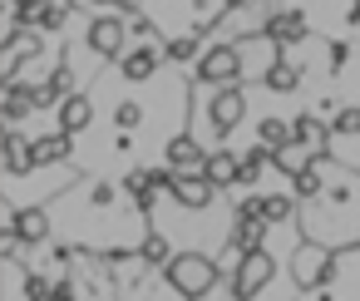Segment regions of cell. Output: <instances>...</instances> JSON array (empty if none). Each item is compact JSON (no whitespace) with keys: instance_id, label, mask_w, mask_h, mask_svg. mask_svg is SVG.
<instances>
[{"instance_id":"1","label":"cell","mask_w":360,"mask_h":301,"mask_svg":"<svg viewBox=\"0 0 360 301\" xmlns=\"http://www.w3.org/2000/svg\"><path fill=\"white\" fill-rule=\"evenodd\" d=\"M163 281H168L183 301H198V296H207V291L222 281V267H217L207 252H178V257L163 267Z\"/></svg>"},{"instance_id":"2","label":"cell","mask_w":360,"mask_h":301,"mask_svg":"<svg viewBox=\"0 0 360 301\" xmlns=\"http://www.w3.org/2000/svg\"><path fill=\"white\" fill-rule=\"evenodd\" d=\"M340 267H345V257L330 252V247H321V242H301V247L291 252V281H296V291H321V286H330Z\"/></svg>"},{"instance_id":"3","label":"cell","mask_w":360,"mask_h":301,"mask_svg":"<svg viewBox=\"0 0 360 301\" xmlns=\"http://www.w3.org/2000/svg\"><path fill=\"white\" fill-rule=\"evenodd\" d=\"M276 271H281V262H276V252H271V247L247 252V257L237 262V271L227 276V296H232V301H252L262 286H271V281H276Z\"/></svg>"},{"instance_id":"4","label":"cell","mask_w":360,"mask_h":301,"mask_svg":"<svg viewBox=\"0 0 360 301\" xmlns=\"http://www.w3.org/2000/svg\"><path fill=\"white\" fill-rule=\"evenodd\" d=\"M198 84H212V89H227L237 79H247V60H242V45H212L202 60H198Z\"/></svg>"},{"instance_id":"5","label":"cell","mask_w":360,"mask_h":301,"mask_svg":"<svg viewBox=\"0 0 360 301\" xmlns=\"http://www.w3.org/2000/svg\"><path fill=\"white\" fill-rule=\"evenodd\" d=\"M242 114H247V94H242L237 84L217 89V94H212V104H207V129H212V139H217V143H227V139H232V129L242 124Z\"/></svg>"},{"instance_id":"6","label":"cell","mask_w":360,"mask_h":301,"mask_svg":"<svg viewBox=\"0 0 360 301\" xmlns=\"http://www.w3.org/2000/svg\"><path fill=\"white\" fill-rule=\"evenodd\" d=\"M129 20L124 15H94L89 20V50L99 55V60H114V55H124V45H129Z\"/></svg>"},{"instance_id":"7","label":"cell","mask_w":360,"mask_h":301,"mask_svg":"<svg viewBox=\"0 0 360 301\" xmlns=\"http://www.w3.org/2000/svg\"><path fill=\"white\" fill-rule=\"evenodd\" d=\"M163 163H168L173 173H202V168H207V148L198 143V134H173V139L163 143Z\"/></svg>"},{"instance_id":"8","label":"cell","mask_w":360,"mask_h":301,"mask_svg":"<svg viewBox=\"0 0 360 301\" xmlns=\"http://www.w3.org/2000/svg\"><path fill=\"white\" fill-rule=\"evenodd\" d=\"M168 193H173V203H178L183 212H207V207L217 203V188H212L202 173H178Z\"/></svg>"},{"instance_id":"9","label":"cell","mask_w":360,"mask_h":301,"mask_svg":"<svg viewBox=\"0 0 360 301\" xmlns=\"http://www.w3.org/2000/svg\"><path fill=\"white\" fill-rule=\"evenodd\" d=\"M163 50L158 45H139V50H129V55H119V79H129V84H148L158 70H163Z\"/></svg>"},{"instance_id":"10","label":"cell","mask_w":360,"mask_h":301,"mask_svg":"<svg viewBox=\"0 0 360 301\" xmlns=\"http://www.w3.org/2000/svg\"><path fill=\"white\" fill-rule=\"evenodd\" d=\"M6 232H15L25 247H40V242L50 237V217H45L40 207H25V212L6 207Z\"/></svg>"},{"instance_id":"11","label":"cell","mask_w":360,"mask_h":301,"mask_svg":"<svg viewBox=\"0 0 360 301\" xmlns=\"http://www.w3.org/2000/svg\"><path fill=\"white\" fill-rule=\"evenodd\" d=\"M266 40H271L276 50L301 45V40H306V20H301V11H271V20H266Z\"/></svg>"},{"instance_id":"12","label":"cell","mask_w":360,"mask_h":301,"mask_svg":"<svg viewBox=\"0 0 360 301\" xmlns=\"http://www.w3.org/2000/svg\"><path fill=\"white\" fill-rule=\"evenodd\" d=\"M89 124H94V104H89V94H70V99H60V134H89Z\"/></svg>"},{"instance_id":"13","label":"cell","mask_w":360,"mask_h":301,"mask_svg":"<svg viewBox=\"0 0 360 301\" xmlns=\"http://www.w3.org/2000/svg\"><path fill=\"white\" fill-rule=\"evenodd\" d=\"M237 173H242V153H227V148H212V153H207L202 178H207L217 193H227V188L237 183Z\"/></svg>"},{"instance_id":"14","label":"cell","mask_w":360,"mask_h":301,"mask_svg":"<svg viewBox=\"0 0 360 301\" xmlns=\"http://www.w3.org/2000/svg\"><path fill=\"white\" fill-rule=\"evenodd\" d=\"M326 183H330V158H316L311 168H301V173L291 178V198H301V203H316V198L326 193Z\"/></svg>"},{"instance_id":"15","label":"cell","mask_w":360,"mask_h":301,"mask_svg":"<svg viewBox=\"0 0 360 301\" xmlns=\"http://www.w3.org/2000/svg\"><path fill=\"white\" fill-rule=\"evenodd\" d=\"M173 65H193V60H202L207 50H202V30H178L173 40H168V50H163Z\"/></svg>"},{"instance_id":"16","label":"cell","mask_w":360,"mask_h":301,"mask_svg":"<svg viewBox=\"0 0 360 301\" xmlns=\"http://www.w3.org/2000/svg\"><path fill=\"white\" fill-rule=\"evenodd\" d=\"M6 173H11V178L35 173V153H30V143H25L15 129H6Z\"/></svg>"},{"instance_id":"17","label":"cell","mask_w":360,"mask_h":301,"mask_svg":"<svg viewBox=\"0 0 360 301\" xmlns=\"http://www.w3.org/2000/svg\"><path fill=\"white\" fill-rule=\"evenodd\" d=\"M30 153H35V168H60V163H65V153H70V134L35 139V143H30Z\"/></svg>"},{"instance_id":"18","label":"cell","mask_w":360,"mask_h":301,"mask_svg":"<svg viewBox=\"0 0 360 301\" xmlns=\"http://www.w3.org/2000/svg\"><path fill=\"white\" fill-rule=\"evenodd\" d=\"M311 163H316V153H311L306 143H296V139H291L286 148H276V153H271V168H281L286 178H296V173H301V168H311Z\"/></svg>"},{"instance_id":"19","label":"cell","mask_w":360,"mask_h":301,"mask_svg":"<svg viewBox=\"0 0 360 301\" xmlns=\"http://www.w3.org/2000/svg\"><path fill=\"white\" fill-rule=\"evenodd\" d=\"M262 84H266V89H271V94H291V89H296V84H301V65H296V60H286V55H281V60H276V65H271V75H266V79H262Z\"/></svg>"},{"instance_id":"20","label":"cell","mask_w":360,"mask_h":301,"mask_svg":"<svg viewBox=\"0 0 360 301\" xmlns=\"http://www.w3.org/2000/svg\"><path fill=\"white\" fill-rule=\"evenodd\" d=\"M257 143H266L271 153H276V148H286V143H291V124H286L281 114H266V119L257 124Z\"/></svg>"},{"instance_id":"21","label":"cell","mask_w":360,"mask_h":301,"mask_svg":"<svg viewBox=\"0 0 360 301\" xmlns=\"http://www.w3.org/2000/svg\"><path fill=\"white\" fill-rule=\"evenodd\" d=\"M173 257H178V252L168 247V237H163V232H148V237L139 242V262H148L153 271H158V267H168Z\"/></svg>"},{"instance_id":"22","label":"cell","mask_w":360,"mask_h":301,"mask_svg":"<svg viewBox=\"0 0 360 301\" xmlns=\"http://www.w3.org/2000/svg\"><path fill=\"white\" fill-rule=\"evenodd\" d=\"M143 119H148V104H143V99H119V104H114V129H119V134H134Z\"/></svg>"},{"instance_id":"23","label":"cell","mask_w":360,"mask_h":301,"mask_svg":"<svg viewBox=\"0 0 360 301\" xmlns=\"http://www.w3.org/2000/svg\"><path fill=\"white\" fill-rule=\"evenodd\" d=\"M257 212H262L266 222H291L296 203H291L286 193H262V198H257Z\"/></svg>"},{"instance_id":"24","label":"cell","mask_w":360,"mask_h":301,"mask_svg":"<svg viewBox=\"0 0 360 301\" xmlns=\"http://www.w3.org/2000/svg\"><path fill=\"white\" fill-rule=\"evenodd\" d=\"M266 163H271V148H266V143H257V148H247V153H242V173H237V183H242V188H247V183H257Z\"/></svg>"},{"instance_id":"25","label":"cell","mask_w":360,"mask_h":301,"mask_svg":"<svg viewBox=\"0 0 360 301\" xmlns=\"http://www.w3.org/2000/svg\"><path fill=\"white\" fill-rule=\"evenodd\" d=\"M360 134V109L355 104H340L335 119H330V139H355Z\"/></svg>"},{"instance_id":"26","label":"cell","mask_w":360,"mask_h":301,"mask_svg":"<svg viewBox=\"0 0 360 301\" xmlns=\"http://www.w3.org/2000/svg\"><path fill=\"white\" fill-rule=\"evenodd\" d=\"M60 25H65V6H45L35 20V30H60Z\"/></svg>"},{"instance_id":"27","label":"cell","mask_w":360,"mask_h":301,"mask_svg":"<svg viewBox=\"0 0 360 301\" xmlns=\"http://www.w3.org/2000/svg\"><path fill=\"white\" fill-rule=\"evenodd\" d=\"M350 60V40H330V75H340Z\"/></svg>"},{"instance_id":"28","label":"cell","mask_w":360,"mask_h":301,"mask_svg":"<svg viewBox=\"0 0 360 301\" xmlns=\"http://www.w3.org/2000/svg\"><path fill=\"white\" fill-rule=\"evenodd\" d=\"M50 301H79V291H75V276H60V281L50 286Z\"/></svg>"},{"instance_id":"29","label":"cell","mask_w":360,"mask_h":301,"mask_svg":"<svg viewBox=\"0 0 360 301\" xmlns=\"http://www.w3.org/2000/svg\"><path fill=\"white\" fill-rule=\"evenodd\" d=\"M227 301H232V296H227Z\"/></svg>"}]
</instances>
